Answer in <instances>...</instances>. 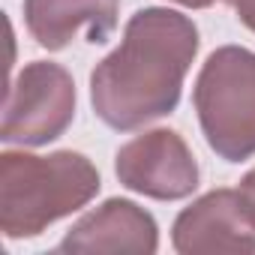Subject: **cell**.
Returning a JSON list of instances; mask_svg holds the SVG:
<instances>
[{"mask_svg": "<svg viewBox=\"0 0 255 255\" xmlns=\"http://www.w3.org/2000/svg\"><path fill=\"white\" fill-rule=\"evenodd\" d=\"M198 45L192 18L162 6L138 9L126 21L120 45L90 72L96 117L117 132L168 117L180 102Z\"/></svg>", "mask_w": 255, "mask_h": 255, "instance_id": "obj_1", "label": "cell"}, {"mask_svg": "<svg viewBox=\"0 0 255 255\" xmlns=\"http://www.w3.org/2000/svg\"><path fill=\"white\" fill-rule=\"evenodd\" d=\"M102 189L96 165L78 150L33 156L0 153V231L9 240L39 237L48 225L72 216Z\"/></svg>", "mask_w": 255, "mask_h": 255, "instance_id": "obj_2", "label": "cell"}, {"mask_svg": "<svg viewBox=\"0 0 255 255\" xmlns=\"http://www.w3.org/2000/svg\"><path fill=\"white\" fill-rule=\"evenodd\" d=\"M192 105L207 147L225 162L255 156V51L222 45L207 54Z\"/></svg>", "mask_w": 255, "mask_h": 255, "instance_id": "obj_3", "label": "cell"}, {"mask_svg": "<svg viewBox=\"0 0 255 255\" xmlns=\"http://www.w3.org/2000/svg\"><path fill=\"white\" fill-rule=\"evenodd\" d=\"M75 102V81L60 63L30 60L6 90L0 138L21 147L51 144L72 126Z\"/></svg>", "mask_w": 255, "mask_h": 255, "instance_id": "obj_4", "label": "cell"}, {"mask_svg": "<svg viewBox=\"0 0 255 255\" xmlns=\"http://www.w3.org/2000/svg\"><path fill=\"white\" fill-rule=\"evenodd\" d=\"M117 180L144 198L156 201H180L198 189V162L174 129H147L126 141L114 156Z\"/></svg>", "mask_w": 255, "mask_h": 255, "instance_id": "obj_5", "label": "cell"}, {"mask_svg": "<svg viewBox=\"0 0 255 255\" xmlns=\"http://www.w3.org/2000/svg\"><path fill=\"white\" fill-rule=\"evenodd\" d=\"M180 255L255 252V219L240 189H213L183 207L171 228Z\"/></svg>", "mask_w": 255, "mask_h": 255, "instance_id": "obj_6", "label": "cell"}, {"mask_svg": "<svg viewBox=\"0 0 255 255\" xmlns=\"http://www.w3.org/2000/svg\"><path fill=\"white\" fill-rule=\"evenodd\" d=\"M159 249L156 219L129 198H108L96 210L84 213L66 237L57 243V252L93 255V252H144Z\"/></svg>", "mask_w": 255, "mask_h": 255, "instance_id": "obj_7", "label": "cell"}, {"mask_svg": "<svg viewBox=\"0 0 255 255\" xmlns=\"http://www.w3.org/2000/svg\"><path fill=\"white\" fill-rule=\"evenodd\" d=\"M120 15V0H24V24L36 45L48 51L69 48L78 36L102 45Z\"/></svg>", "mask_w": 255, "mask_h": 255, "instance_id": "obj_8", "label": "cell"}, {"mask_svg": "<svg viewBox=\"0 0 255 255\" xmlns=\"http://www.w3.org/2000/svg\"><path fill=\"white\" fill-rule=\"evenodd\" d=\"M225 3L234 9V15L240 18V24L255 33V0H225Z\"/></svg>", "mask_w": 255, "mask_h": 255, "instance_id": "obj_9", "label": "cell"}, {"mask_svg": "<svg viewBox=\"0 0 255 255\" xmlns=\"http://www.w3.org/2000/svg\"><path fill=\"white\" fill-rule=\"evenodd\" d=\"M240 195H243V201H246V207H249V213H252V219H255V168L243 174V180H240Z\"/></svg>", "mask_w": 255, "mask_h": 255, "instance_id": "obj_10", "label": "cell"}, {"mask_svg": "<svg viewBox=\"0 0 255 255\" xmlns=\"http://www.w3.org/2000/svg\"><path fill=\"white\" fill-rule=\"evenodd\" d=\"M171 3H180V6H186V9H207V6L216 3V0H171Z\"/></svg>", "mask_w": 255, "mask_h": 255, "instance_id": "obj_11", "label": "cell"}]
</instances>
